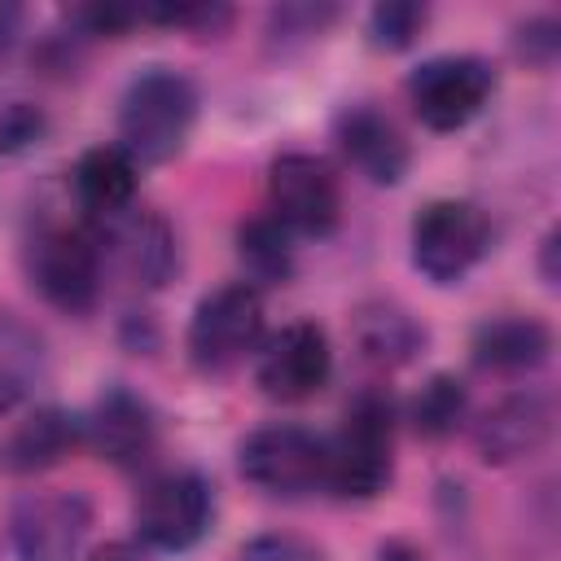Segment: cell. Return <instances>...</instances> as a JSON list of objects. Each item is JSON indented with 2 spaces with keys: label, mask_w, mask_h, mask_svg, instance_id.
Wrapping results in <instances>:
<instances>
[{
  "label": "cell",
  "mask_w": 561,
  "mask_h": 561,
  "mask_svg": "<svg viewBox=\"0 0 561 561\" xmlns=\"http://www.w3.org/2000/svg\"><path fill=\"white\" fill-rule=\"evenodd\" d=\"M377 561H421V552H416V548H408V543H386Z\"/></svg>",
  "instance_id": "cell-26"
},
{
  "label": "cell",
  "mask_w": 561,
  "mask_h": 561,
  "mask_svg": "<svg viewBox=\"0 0 561 561\" xmlns=\"http://www.w3.org/2000/svg\"><path fill=\"white\" fill-rule=\"evenodd\" d=\"M460 416H465V386L447 373L430 377L421 386V394L412 399V425L425 438H447L460 425Z\"/></svg>",
  "instance_id": "cell-22"
},
{
  "label": "cell",
  "mask_w": 561,
  "mask_h": 561,
  "mask_svg": "<svg viewBox=\"0 0 561 561\" xmlns=\"http://www.w3.org/2000/svg\"><path fill=\"white\" fill-rule=\"evenodd\" d=\"M22 263H26L31 285L44 294V302H53L57 311H70V316L92 311V302L101 294V272H105L101 237L92 228L39 224L26 237Z\"/></svg>",
  "instance_id": "cell-2"
},
{
  "label": "cell",
  "mask_w": 561,
  "mask_h": 561,
  "mask_svg": "<svg viewBox=\"0 0 561 561\" xmlns=\"http://www.w3.org/2000/svg\"><path fill=\"white\" fill-rule=\"evenodd\" d=\"M44 377V342L31 324L0 311V412H13Z\"/></svg>",
  "instance_id": "cell-20"
},
{
  "label": "cell",
  "mask_w": 561,
  "mask_h": 561,
  "mask_svg": "<svg viewBox=\"0 0 561 561\" xmlns=\"http://www.w3.org/2000/svg\"><path fill=\"white\" fill-rule=\"evenodd\" d=\"M430 9L425 4H412V0H390V4H377L368 13V31H373V44L377 48H408L421 26H425Z\"/></svg>",
  "instance_id": "cell-23"
},
{
  "label": "cell",
  "mask_w": 561,
  "mask_h": 561,
  "mask_svg": "<svg viewBox=\"0 0 561 561\" xmlns=\"http://www.w3.org/2000/svg\"><path fill=\"white\" fill-rule=\"evenodd\" d=\"M197 118V92L180 70H140L118 101V149L131 162H167L184 149Z\"/></svg>",
  "instance_id": "cell-1"
},
{
  "label": "cell",
  "mask_w": 561,
  "mask_h": 561,
  "mask_svg": "<svg viewBox=\"0 0 561 561\" xmlns=\"http://www.w3.org/2000/svg\"><path fill=\"white\" fill-rule=\"evenodd\" d=\"M136 539L153 552H184L210 526V486L193 469H171L145 482L131 508Z\"/></svg>",
  "instance_id": "cell-5"
},
{
  "label": "cell",
  "mask_w": 561,
  "mask_h": 561,
  "mask_svg": "<svg viewBox=\"0 0 561 561\" xmlns=\"http://www.w3.org/2000/svg\"><path fill=\"white\" fill-rule=\"evenodd\" d=\"M337 145L373 184H399L403 171H408L403 131L373 105H351L337 118Z\"/></svg>",
  "instance_id": "cell-15"
},
{
  "label": "cell",
  "mask_w": 561,
  "mask_h": 561,
  "mask_svg": "<svg viewBox=\"0 0 561 561\" xmlns=\"http://www.w3.org/2000/svg\"><path fill=\"white\" fill-rule=\"evenodd\" d=\"M75 197L92 219H114L131 210L136 197V162L118 145H96L75 162Z\"/></svg>",
  "instance_id": "cell-16"
},
{
  "label": "cell",
  "mask_w": 561,
  "mask_h": 561,
  "mask_svg": "<svg viewBox=\"0 0 561 561\" xmlns=\"http://www.w3.org/2000/svg\"><path fill=\"white\" fill-rule=\"evenodd\" d=\"M552 434V403L535 390L526 394H508L495 408L482 412V421L473 425V443L482 460H517L543 447V438Z\"/></svg>",
  "instance_id": "cell-13"
},
{
  "label": "cell",
  "mask_w": 561,
  "mask_h": 561,
  "mask_svg": "<svg viewBox=\"0 0 561 561\" xmlns=\"http://www.w3.org/2000/svg\"><path fill=\"white\" fill-rule=\"evenodd\" d=\"M88 561H131V552H127L123 543H110V548H101V552H92Z\"/></svg>",
  "instance_id": "cell-27"
},
{
  "label": "cell",
  "mask_w": 561,
  "mask_h": 561,
  "mask_svg": "<svg viewBox=\"0 0 561 561\" xmlns=\"http://www.w3.org/2000/svg\"><path fill=\"white\" fill-rule=\"evenodd\" d=\"M245 482L263 486L267 495H307L329 478V443L302 425H263L254 430L241 451Z\"/></svg>",
  "instance_id": "cell-7"
},
{
  "label": "cell",
  "mask_w": 561,
  "mask_h": 561,
  "mask_svg": "<svg viewBox=\"0 0 561 561\" xmlns=\"http://www.w3.org/2000/svg\"><path fill=\"white\" fill-rule=\"evenodd\" d=\"M79 421L57 412V408H39L35 416H26L4 443H0V465L13 473H35L48 469L57 460H66L79 443Z\"/></svg>",
  "instance_id": "cell-18"
},
{
  "label": "cell",
  "mask_w": 561,
  "mask_h": 561,
  "mask_svg": "<svg viewBox=\"0 0 561 561\" xmlns=\"http://www.w3.org/2000/svg\"><path fill=\"white\" fill-rule=\"evenodd\" d=\"M557 22L552 18H543V22H530L526 31H522V53L526 57H535V61H552V53H557Z\"/></svg>",
  "instance_id": "cell-25"
},
{
  "label": "cell",
  "mask_w": 561,
  "mask_h": 561,
  "mask_svg": "<svg viewBox=\"0 0 561 561\" xmlns=\"http://www.w3.org/2000/svg\"><path fill=\"white\" fill-rule=\"evenodd\" d=\"M495 88V70L482 57H430L408 75V101L416 110V118L434 131H456L469 118L482 114V105L491 101Z\"/></svg>",
  "instance_id": "cell-8"
},
{
  "label": "cell",
  "mask_w": 561,
  "mask_h": 561,
  "mask_svg": "<svg viewBox=\"0 0 561 561\" xmlns=\"http://www.w3.org/2000/svg\"><path fill=\"white\" fill-rule=\"evenodd\" d=\"M237 561H324V552L302 535H259L237 552Z\"/></svg>",
  "instance_id": "cell-24"
},
{
  "label": "cell",
  "mask_w": 561,
  "mask_h": 561,
  "mask_svg": "<svg viewBox=\"0 0 561 561\" xmlns=\"http://www.w3.org/2000/svg\"><path fill=\"white\" fill-rule=\"evenodd\" d=\"M390 465H394V408L381 390H364L355 394L337 438L329 443L324 486H333L346 500H373L377 491H386Z\"/></svg>",
  "instance_id": "cell-3"
},
{
  "label": "cell",
  "mask_w": 561,
  "mask_h": 561,
  "mask_svg": "<svg viewBox=\"0 0 561 561\" xmlns=\"http://www.w3.org/2000/svg\"><path fill=\"white\" fill-rule=\"evenodd\" d=\"M88 443L101 460H110L118 469H131V465L149 460V451L158 443V430H153L149 408L136 394L110 390V394L96 399V408L88 416Z\"/></svg>",
  "instance_id": "cell-14"
},
{
  "label": "cell",
  "mask_w": 561,
  "mask_h": 561,
  "mask_svg": "<svg viewBox=\"0 0 561 561\" xmlns=\"http://www.w3.org/2000/svg\"><path fill=\"white\" fill-rule=\"evenodd\" d=\"M96 237H101V254H114L118 267L145 289H158L175 272V237L167 219L149 210H123L105 219Z\"/></svg>",
  "instance_id": "cell-12"
},
{
  "label": "cell",
  "mask_w": 561,
  "mask_h": 561,
  "mask_svg": "<svg viewBox=\"0 0 561 561\" xmlns=\"http://www.w3.org/2000/svg\"><path fill=\"white\" fill-rule=\"evenodd\" d=\"M237 254L254 280L280 285L294 272V232L280 228L272 215H259L237 232Z\"/></svg>",
  "instance_id": "cell-21"
},
{
  "label": "cell",
  "mask_w": 561,
  "mask_h": 561,
  "mask_svg": "<svg viewBox=\"0 0 561 561\" xmlns=\"http://www.w3.org/2000/svg\"><path fill=\"white\" fill-rule=\"evenodd\" d=\"M351 329H355L359 355L373 359V364H386V368L408 364L421 351V342H425V329L403 307H394V302H364L355 311Z\"/></svg>",
  "instance_id": "cell-19"
},
{
  "label": "cell",
  "mask_w": 561,
  "mask_h": 561,
  "mask_svg": "<svg viewBox=\"0 0 561 561\" xmlns=\"http://www.w3.org/2000/svg\"><path fill=\"white\" fill-rule=\"evenodd\" d=\"M272 219L302 237H329L342 219V184L316 153H280L267 171Z\"/></svg>",
  "instance_id": "cell-9"
},
{
  "label": "cell",
  "mask_w": 561,
  "mask_h": 561,
  "mask_svg": "<svg viewBox=\"0 0 561 561\" xmlns=\"http://www.w3.org/2000/svg\"><path fill=\"white\" fill-rule=\"evenodd\" d=\"M486 241L491 228L473 202L438 197L412 219V263L434 285H456L486 254Z\"/></svg>",
  "instance_id": "cell-4"
},
{
  "label": "cell",
  "mask_w": 561,
  "mask_h": 561,
  "mask_svg": "<svg viewBox=\"0 0 561 561\" xmlns=\"http://www.w3.org/2000/svg\"><path fill=\"white\" fill-rule=\"evenodd\" d=\"M548 351H552V333L535 316H500L473 333V364L491 373L535 368L548 359Z\"/></svg>",
  "instance_id": "cell-17"
},
{
  "label": "cell",
  "mask_w": 561,
  "mask_h": 561,
  "mask_svg": "<svg viewBox=\"0 0 561 561\" xmlns=\"http://www.w3.org/2000/svg\"><path fill=\"white\" fill-rule=\"evenodd\" d=\"M92 526L79 491H31L9 508V548L18 561H75Z\"/></svg>",
  "instance_id": "cell-10"
},
{
  "label": "cell",
  "mask_w": 561,
  "mask_h": 561,
  "mask_svg": "<svg viewBox=\"0 0 561 561\" xmlns=\"http://www.w3.org/2000/svg\"><path fill=\"white\" fill-rule=\"evenodd\" d=\"M333 373V351H329V337L320 324L311 320H294L285 324L280 333H272L259 351V386L267 399H280V403H302L311 399L316 390H324Z\"/></svg>",
  "instance_id": "cell-11"
},
{
  "label": "cell",
  "mask_w": 561,
  "mask_h": 561,
  "mask_svg": "<svg viewBox=\"0 0 561 561\" xmlns=\"http://www.w3.org/2000/svg\"><path fill=\"white\" fill-rule=\"evenodd\" d=\"M263 337V298L250 280L210 289L188 320V355L197 368H232Z\"/></svg>",
  "instance_id": "cell-6"
}]
</instances>
